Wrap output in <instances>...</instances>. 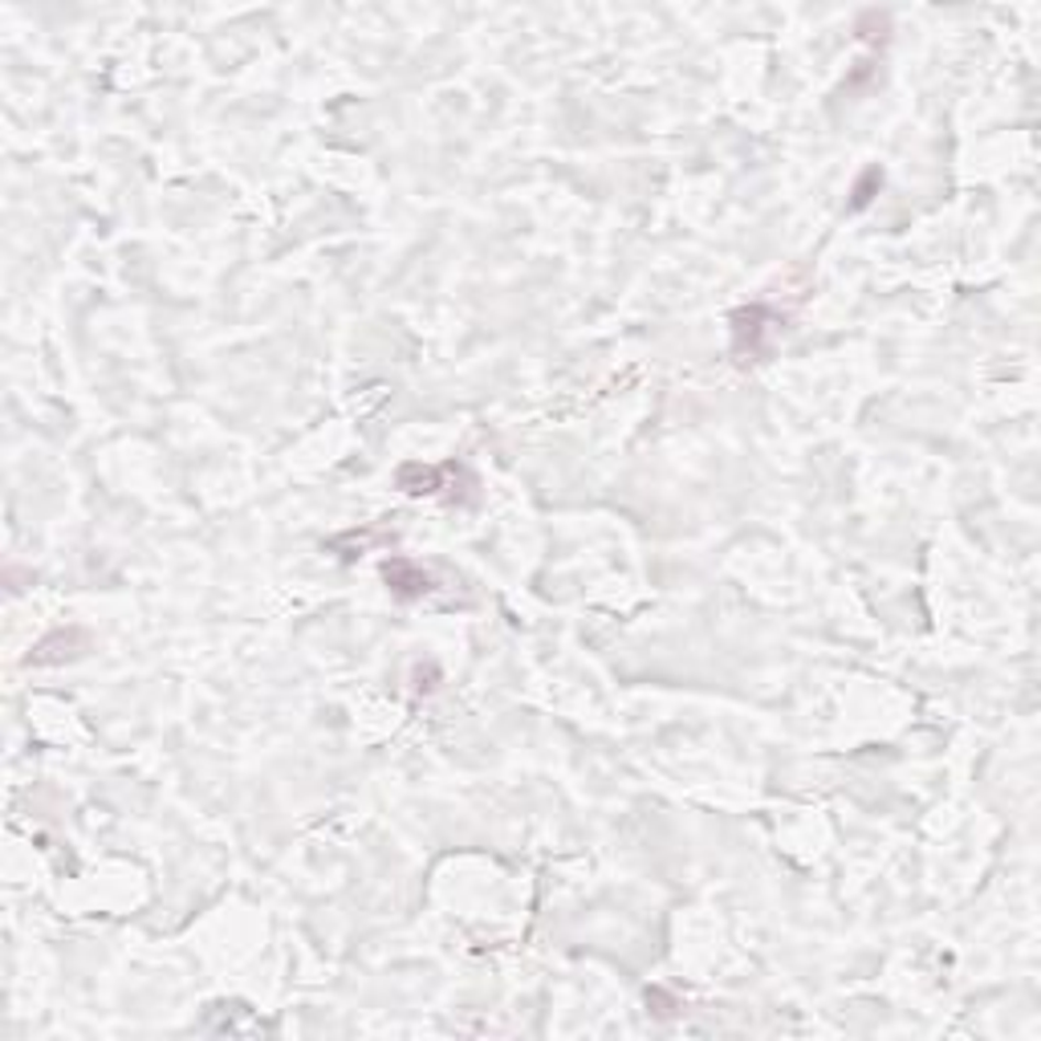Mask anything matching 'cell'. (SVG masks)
<instances>
[{
	"instance_id": "obj_1",
	"label": "cell",
	"mask_w": 1041,
	"mask_h": 1041,
	"mask_svg": "<svg viewBox=\"0 0 1041 1041\" xmlns=\"http://www.w3.org/2000/svg\"><path fill=\"white\" fill-rule=\"evenodd\" d=\"M781 318L769 306H745L733 314V354L741 362H761L774 347Z\"/></svg>"
},
{
	"instance_id": "obj_2",
	"label": "cell",
	"mask_w": 1041,
	"mask_h": 1041,
	"mask_svg": "<svg viewBox=\"0 0 1041 1041\" xmlns=\"http://www.w3.org/2000/svg\"><path fill=\"white\" fill-rule=\"evenodd\" d=\"M383 582H387V590L399 602H415V599H424V594L436 590V578H431L419 561L403 558V554L383 561Z\"/></svg>"
},
{
	"instance_id": "obj_3",
	"label": "cell",
	"mask_w": 1041,
	"mask_h": 1041,
	"mask_svg": "<svg viewBox=\"0 0 1041 1041\" xmlns=\"http://www.w3.org/2000/svg\"><path fill=\"white\" fill-rule=\"evenodd\" d=\"M86 647H90V635H86V631H78V627L57 631V635H50V639L37 643V651L29 655V664H33V668H45V664H66V659H78Z\"/></svg>"
},
{
	"instance_id": "obj_4",
	"label": "cell",
	"mask_w": 1041,
	"mask_h": 1041,
	"mask_svg": "<svg viewBox=\"0 0 1041 1041\" xmlns=\"http://www.w3.org/2000/svg\"><path fill=\"white\" fill-rule=\"evenodd\" d=\"M452 468L456 464H440V468H431V464H403L399 468V489L407 496H436L440 489H448V476H452Z\"/></svg>"
},
{
	"instance_id": "obj_5",
	"label": "cell",
	"mask_w": 1041,
	"mask_h": 1041,
	"mask_svg": "<svg viewBox=\"0 0 1041 1041\" xmlns=\"http://www.w3.org/2000/svg\"><path fill=\"white\" fill-rule=\"evenodd\" d=\"M879 191H883V167H867V172L858 175L855 191H851V212H863Z\"/></svg>"
}]
</instances>
